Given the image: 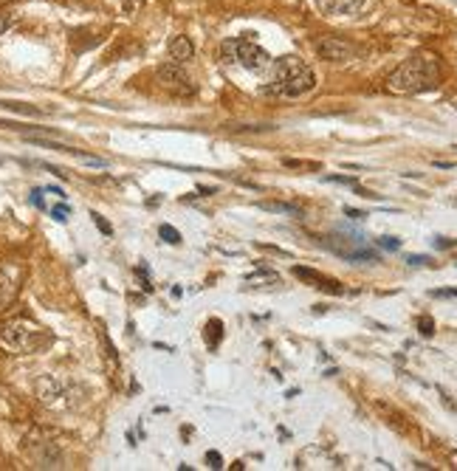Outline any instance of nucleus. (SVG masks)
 <instances>
[{"label": "nucleus", "mask_w": 457, "mask_h": 471, "mask_svg": "<svg viewBox=\"0 0 457 471\" xmlns=\"http://www.w3.org/2000/svg\"><path fill=\"white\" fill-rule=\"evenodd\" d=\"M438 82H441L438 59L432 54H412L387 76V91L395 96H415L432 91Z\"/></svg>", "instance_id": "nucleus-1"}, {"label": "nucleus", "mask_w": 457, "mask_h": 471, "mask_svg": "<svg viewBox=\"0 0 457 471\" xmlns=\"http://www.w3.org/2000/svg\"><path fill=\"white\" fill-rule=\"evenodd\" d=\"M313 85H316L313 71L296 54H288V57H279L271 62V82L265 85V93L291 99V96H302V93L313 91Z\"/></svg>", "instance_id": "nucleus-2"}, {"label": "nucleus", "mask_w": 457, "mask_h": 471, "mask_svg": "<svg viewBox=\"0 0 457 471\" xmlns=\"http://www.w3.org/2000/svg\"><path fill=\"white\" fill-rule=\"evenodd\" d=\"M48 344L45 330L31 319H6L0 322V347L8 353H37Z\"/></svg>", "instance_id": "nucleus-3"}, {"label": "nucleus", "mask_w": 457, "mask_h": 471, "mask_svg": "<svg viewBox=\"0 0 457 471\" xmlns=\"http://www.w3.org/2000/svg\"><path fill=\"white\" fill-rule=\"evenodd\" d=\"M158 82H161L167 91L178 93V96H192V93H195V82H192L190 74L184 71V62H175V59H170V62H164V65L158 68Z\"/></svg>", "instance_id": "nucleus-4"}, {"label": "nucleus", "mask_w": 457, "mask_h": 471, "mask_svg": "<svg viewBox=\"0 0 457 471\" xmlns=\"http://www.w3.org/2000/svg\"><path fill=\"white\" fill-rule=\"evenodd\" d=\"M313 48H316V54H319L322 59H328V62H350V59L359 54V45H353V42L345 40V37H333V34L319 37V40L313 42Z\"/></svg>", "instance_id": "nucleus-5"}, {"label": "nucleus", "mask_w": 457, "mask_h": 471, "mask_svg": "<svg viewBox=\"0 0 457 471\" xmlns=\"http://www.w3.org/2000/svg\"><path fill=\"white\" fill-rule=\"evenodd\" d=\"M234 62H240L245 71H251V74H265V71H271V57H268V51L265 48H260L257 42H251V40H237V54H234Z\"/></svg>", "instance_id": "nucleus-6"}, {"label": "nucleus", "mask_w": 457, "mask_h": 471, "mask_svg": "<svg viewBox=\"0 0 457 471\" xmlns=\"http://www.w3.org/2000/svg\"><path fill=\"white\" fill-rule=\"evenodd\" d=\"M20 282H23V268L17 262H8L0 268V310H6L17 299Z\"/></svg>", "instance_id": "nucleus-7"}, {"label": "nucleus", "mask_w": 457, "mask_h": 471, "mask_svg": "<svg viewBox=\"0 0 457 471\" xmlns=\"http://www.w3.org/2000/svg\"><path fill=\"white\" fill-rule=\"evenodd\" d=\"M294 277H299V279H305V282H311L313 288H319V291H325V293H345V285L339 282V279H333V277H325V274H319V271H313V268H305V265H294Z\"/></svg>", "instance_id": "nucleus-8"}, {"label": "nucleus", "mask_w": 457, "mask_h": 471, "mask_svg": "<svg viewBox=\"0 0 457 471\" xmlns=\"http://www.w3.org/2000/svg\"><path fill=\"white\" fill-rule=\"evenodd\" d=\"M170 57H173L175 62H190V59L195 57V45H192V40L184 37V34L173 37V40H170Z\"/></svg>", "instance_id": "nucleus-9"}, {"label": "nucleus", "mask_w": 457, "mask_h": 471, "mask_svg": "<svg viewBox=\"0 0 457 471\" xmlns=\"http://www.w3.org/2000/svg\"><path fill=\"white\" fill-rule=\"evenodd\" d=\"M37 390H40L42 404H54V401L59 398V392H62V384H59L57 378H51V376H48V378H42V381H40V387H37Z\"/></svg>", "instance_id": "nucleus-10"}, {"label": "nucleus", "mask_w": 457, "mask_h": 471, "mask_svg": "<svg viewBox=\"0 0 457 471\" xmlns=\"http://www.w3.org/2000/svg\"><path fill=\"white\" fill-rule=\"evenodd\" d=\"M0 107L11 110V113H23V116H42L45 113L42 107H34V105H25V102H8V99H0Z\"/></svg>", "instance_id": "nucleus-11"}, {"label": "nucleus", "mask_w": 457, "mask_h": 471, "mask_svg": "<svg viewBox=\"0 0 457 471\" xmlns=\"http://www.w3.org/2000/svg\"><path fill=\"white\" fill-rule=\"evenodd\" d=\"M361 3L364 0H330L328 11H333V14H356L361 8Z\"/></svg>", "instance_id": "nucleus-12"}, {"label": "nucleus", "mask_w": 457, "mask_h": 471, "mask_svg": "<svg viewBox=\"0 0 457 471\" xmlns=\"http://www.w3.org/2000/svg\"><path fill=\"white\" fill-rule=\"evenodd\" d=\"M282 164H285L288 170H313V173L322 170L319 161H302V158H282Z\"/></svg>", "instance_id": "nucleus-13"}, {"label": "nucleus", "mask_w": 457, "mask_h": 471, "mask_svg": "<svg viewBox=\"0 0 457 471\" xmlns=\"http://www.w3.org/2000/svg\"><path fill=\"white\" fill-rule=\"evenodd\" d=\"M262 209H268V212H291V215H302V209L299 207H294V204H260Z\"/></svg>", "instance_id": "nucleus-14"}, {"label": "nucleus", "mask_w": 457, "mask_h": 471, "mask_svg": "<svg viewBox=\"0 0 457 471\" xmlns=\"http://www.w3.org/2000/svg\"><path fill=\"white\" fill-rule=\"evenodd\" d=\"M158 235L164 237L167 243H173V245H178V243H181V235H178V229H173V226H161V229H158Z\"/></svg>", "instance_id": "nucleus-15"}, {"label": "nucleus", "mask_w": 457, "mask_h": 471, "mask_svg": "<svg viewBox=\"0 0 457 471\" xmlns=\"http://www.w3.org/2000/svg\"><path fill=\"white\" fill-rule=\"evenodd\" d=\"M381 248H387V251H395V248H401V240L398 237H378L376 240Z\"/></svg>", "instance_id": "nucleus-16"}, {"label": "nucleus", "mask_w": 457, "mask_h": 471, "mask_svg": "<svg viewBox=\"0 0 457 471\" xmlns=\"http://www.w3.org/2000/svg\"><path fill=\"white\" fill-rule=\"evenodd\" d=\"M91 218H93V223H96V226H99V232H102V235H113V229H110V223H108V221H105V218H102V215H96V212H91Z\"/></svg>", "instance_id": "nucleus-17"}, {"label": "nucleus", "mask_w": 457, "mask_h": 471, "mask_svg": "<svg viewBox=\"0 0 457 471\" xmlns=\"http://www.w3.org/2000/svg\"><path fill=\"white\" fill-rule=\"evenodd\" d=\"M418 327H421L424 336H432V333H435V322H432L429 316H421V319H418Z\"/></svg>", "instance_id": "nucleus-18"}, {"label": "nucleus", "mask_w": 457, "mask_h": 471, "mask_svg": "<svg viewBox=\"0 0 457 471\" xmlns=\"http://www.w3.org/2000/svg\"><path fill=\"white\" fill-rule=\"evenodd\" d=\"M116 3H119V8H122L125 14H133V11H136V8H139L144 0H116Z\"/></svg>", "instance_id": "nucleus-19"}, {"label": "nucleus", "mask_w": 457, "mask_h": 471, "mask_svg": "<svg viewBox=\"0 0 457 471\" xmlns=\"http://www.w3.org/2000/svg\"><path fill=\"white\" fill-rule=\"evenodd\" d=\"M325 181H330V184H347V187H356V178H350V175H325Z\"/></svg>", "instance_id": "nucleus-20"}, {"label": "nucleus", "mask_w": 457, "mask_h": 471, "mask_svg": "<svg viewBox=\"0 0 457 471\" xmlns=\"http://www.w3.org/2000/svg\"><path fill=\"white\" fill-rule=\"evenodd\" d=\"M207 463H209L212 469H224V458H221L218 452H207Z\"/></svg>", "instance_id": "nucleus-21"}, {"label": "nucleus", "mask_w": 457, "mask_h": 471, "mask_svg": "<svg viewBox=\"0 0 457 471\" xmlns=\"http://www.w3.org/2000/svg\"><path fill=\"white\" fill-rule=\"evenodd\" d=\"M51 218L59 221V223H65V221H68V207H57V209H51Z\"/></svg>", "instance_id": "nucleus-22"}, {"label": "nucleus", "mask_w": 457, "mask_h": 471, "mask_svg": "<svg viewBox=\"0 0 457 471\" xmlns=\"http://www.w3.org/2000/svg\"><path fill=\"white\" fill-rule=\"evenodd\" d=\"M407 262H410V265H429L432 260H429V257H415V254H410Z\"/></svg>", "instance_id": "nucleus-23"}, {"label": "nucleus", "mask_w": 457, "mask_h": 471, "mask_svg": "<svg viewBox=\"0 0 457 471\" xmlns=\"http://www.w3.org/2000/svg\"><path fill=\"white\" fill-rule=\"evenodd\" d=\"M31 204H34V207H40V209H45V201H42L40 190H34V192H31Z\"/></svg>", "instance_id": "nucleus-24"}, {"label": "nucleus", "mask_w": 457, "mask_h": 471, "mask_svg": "<svg viewBox=\"0 0 457 471\" xmlns=\"http://www.w3.org/2000/svg\"><path fill=\"white\" fill-rule=\"evenodd\" d=\"M345 215H347V218H353V221H364V218H367L364 212H359V209H350V207L345 209Z\"/></svg>", "instance_id": "nucleus-25"}, {"label": "nucleus", "mask_w": 457, "mask_h": 471, "mask_svg": "<svg viewBox=\"0 0 457 471\" xmlns=\"http://www.w3.org/2000/svg\"><path fill=\"white\" fill-rule=\"evenodd\" d=\"M435 245H438V248H452L455 240H449V237H435Z\"/></svg>", "instance_id": "nucleus-26"}, {"label": "nucleus", "mask_w": 457, "mask_h": 471, "mask_svg": "<svg viewBox=\"0 0 457 471\" xmlns=\"http://www.w3.org/2000/svg\"><path fill=\"white\" fill-rule=\"evenodd\" d=\"M432 296H455L457 299V288H441V291H432Z\"/></svg>", "instance_id": "nucleus-27"}, {"label": "nucleus", "mask_w": 457, "mask_h": 471, "mask_svg": "<svg viewBox=\"0 0 457 471\" xmlns=\"http://www.w3.org/2000/svg\"><path fill=\"white\" fill-rule=\"evenodd\" d=\"M11 25V14H6V11H0V34L6 31Z\"/></svg>", "instance_id": "nucleus-28"}, {"label": "nucleus", "mask_w": 457, "mask_h": 471, "mask_svg": "<svg viewBox=\"0 0 457 471\" xmlns=\"http://www.w3.org/2000/svg\"><path fill=\"white\" fill-rule=\"evenodd\" d=\"M435 167H438V170H452L455 164H452V161H435Z\"/></svg>", "instance_id": "nucleus-29"}, {"label": "nucleus", "mask_w": 457, "mask_h": 471, "mask_svg": "<svg viewBox=\"0 0 457 471\" xmlns=\"http://www.w3.org/2000/svg\"><path fill=\"white\" fill-rule=\"evenodd\" d=\"M48 192H51V195H59V198H65V192H62L59 187H48Z\"/></svg>", "instance_id": "nucleus-30"}]
</instances>
